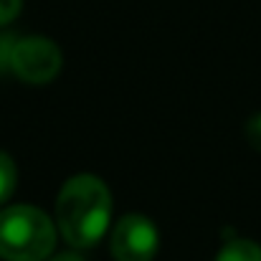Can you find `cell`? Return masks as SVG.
I'll list each match as a JSON object with an SVG mask.
<instances>
[{
  "label": "cell",
  "mask_w": 261,
  "mask_h": 261,
  "mask_svg": "<svg viewBox=\"0 0 261 261\" xmlns=\"http://www.w3.org/2000/svg\"><path fill=\"white\" fill-rule=\"evenodd\" d=\"M112 218V193L101 177L74 175L64 182L56 200V226L66 244L89 249L99 244Z\"/></svg>",
  "instance_id": "1"
},
{
  "label": "cell",
  "mask_w": 261,
  "mask_h": 261,
  "mask_svg": "<svg viewBox=\"0 0 261 261\" xmlns=\"http://www.w3.org/2000/svg\"><path fill=\"white\" fill-rule=\"evenodd\" d=\"M56 226L33 205H10L0 213V259L43 261L54 254Z\"/></svg>",
  "instance_id": "2"
},
{
  "label": "cell",
  "mask_w": 261,
  "mask_h": 261,
  "mask_svg": "<svg viewBox=\"0 0 261 261\" xmlns=\"http://www.w3.org/2000/svg\"><path fill=\"white\" fill-rule=\"evenodd\" d=\"M8 66L25 84H48L59 76L64 66V56L51 38L28 36L13 43Z\"/></svg>",
  "instance_id": "3"
},
{
  "label": "cell",
  "mask_w": 261,
  "mask_h": 261,
  "mask_svg": "<svg viewBox=\"0 0 261 261\" xmlns=\"http://www.w3.org/2000/svg\"><path fill=\"white\" fill-rule=\"evenodd\" d=\"M109 249L114 261H152L160 249V236L147 216L127 213L114 226Z\"/></svg>",
  "instance_id": "4"
},
{
  "label": "cell",
  "mask_w": 261,
  "mask_h": 261,
  "mask_svg": "<svg viewBox=\"0 0 261 261\" xmlns=\"http://www.w3.org/2000/svg\"><path fill=\"white\" fill-rule=\"evenodd\" d=\"M216 261H261V246L249 239H233L218 251Z\"/></svg>",
  "instance_id": "5"
},
{
  "label": "cell",
  "mask_w": 261,
  "mask_h": 261,
  "mask_svg": "<svg viewBox=\"0 0 261 261\" xmlns=\"http://www.w3.org/2000/svg\"><path fill=\"white\" fill-rule=\"evenodd\" d=\"M18 185V168L8 152L0 150V203H5Z\"/></svg>",
  "instance_id": "6"
},
{
  "label": "cell",
  "mask_w": 261,
  "mask_h": 261,
  "mask_svg": "<svg viewBox=\"0 0 261 261\" xmlns=\"http://www.w3.org/2000/svg\"><path fill=\"white\" fill-rule=\"evenodd\" d=\"M246 142H249L256 152H261V112L254 114V117L246 122Z\"/></svg>",
  "instance_id": "7"
},
{
  "label": "cell",
  "mask_w": 261,
  "mask_h": 261,
  "mask_svg": "<svg viewBox=\"0 0 261 261\" xmlns=\"http://www.w3.org/2000/svg\"><path fill=\"white\" fill-rule=\"evenodd\" d=\"M20 8H23V0H0V25L15 20Z\"/></svg>",
  "instance_id": "8"
},
{
  "label": "cell",
  "mask_w": 261,
  "mask_h": 261,
  "mask_svg": "<svg viewBox=\"0 0 261 261\" xmlns=\"http://www.w3.org/2000/svg\"><path fill=\"white\" fill-rule=\"evenodd\" d=\"M46 261H84L76 251H64V254H56V256H51V259Z\"/></svg>",
  "instance_id": "9"
}]
</instances>
